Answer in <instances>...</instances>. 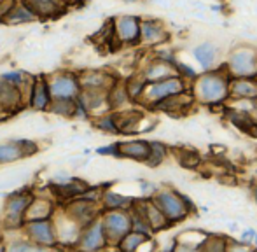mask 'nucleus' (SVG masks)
<instances>
[{"label": "nucleus", "mask_w": 257, "mask_h": 252, "mask_svg": "<svg viewBox=\"0 0 257 252\" xmlns=\"http://www.w3.org/2000/svg\"><path fill=\"white\" fill-rule=\"evenodd\" d=\"M32 198H34V191L30 189H20L7 194L2 207V215H0V222L6 231H21L25 224V212Z\"/></svg>", "instance_id": "nucleus-1"}, {"label": "nucleus", "mask_w": 257, "mask_h": 252, "mask_svg": "<svg viewBox=\"0 0 257 252\" xmlns=\"http://www.w3.org/2000/svg\"><path fill=\"white\" fill-rule=\"evenodd\" d=\"M196 91L201 102L208 105L224 102L229 95V75L226 72L205 70V74L198 79Z\"/></svg>", "instance_id": "nucleus-2"}, {"label": "nucleus", "mask_w": 257, "mask_h": 252, "mask_svg": "<svg viewBox=\"0 0 257 252\" xmlns=\"http://www.w3.org/2000/svg\"><path fill=\"white\" fill-rule=\"evenodd\" d=\"M151 200L156 203V207L165 214L168 222H177L187 217V214L193 208V203H189L186 196L175 193V191H156L151 196Z\"/></svg>", "instance_id": "nucleus-3"}, {"label": "nucleus", "mask_w": 257, "mask_h": 252, "mask_svg": "<svg viewBox=\"0 0 257 252\" xmlns=\"http://www.w3.org/2000/svg\"><path fill=\"white\" fill-rule=\"evenodd\" d=\"M100 221H102L108 247H115L126 233L132 231L130 210H122V208H119V210H102L100 212Z\"/></svg>", "instance_id": "nucleus-4"}, {"label": "nucleus", "mask_w": 257, "mask_h": 252, "mask_svg": "<svg viewBox=\"0 0 257 252\" xmlns=\"http://www.w3.org/2000/svg\"><path fill=\"white\" fill-rule=\"evenodd\" d=\"M21 233L37 243L41 249H56L60 247L56 235V228H54L53 219H35V221H25Z\"/></svg>", "instance_id": "nucleus-5"}, {"label": "nucleus", "mask_w": 257, "mask_h": 252, "mask_svg": "<svg viewBox=\"0 0 257 252\" xmlns=\"http://www.w3.org/2000/svg\"><path fill=\"white\" fill-rule=\"evenodd\" d=\"M186 91V84H184V79L179 74L172 75V77L161 79V81L156 82H147V88L144 91L142 98L146 100L147 105L153 107L154 103L161 102V100L168 98V96L179 95V93Z\"/></svg>", "instance_id": "nucleus-6"}, {"label": "nucleus", "mask_w": 257, "mask_h": 252, "mask_svg": "<svg viewBox=\"0 0 257 252\" xmlns=\"http://www.w3.org/2000/svg\"><path fill=\"white\" fill-rule=\"evenodd\" d=\"M49 89L53 98H77L81 93L79 74L72 70H60L48 75Z\"/></svg>", "instance_id": "nucleus-7"}, {"label": "nucleus", "mask_w": 257, "mask_h": 252, "mask_svg": "<svg viewBox=\"0 0 257 252\" xmlns=\"http://www.w3.org/2000/svg\"><path fill=\"white\" fill-rule=\"evenodd\" d=\"M61 212L72 221L77 222L81 228L91 224L96 217H100V203H93V201L82 200V198H74V200L61 203Z\"/></svg>", "instance_id": "nucleus-8"}, {"label": "nucleus", "mask_w": 257, "mask_h": 252, "mask_svg": "<svg viewBox=\"0 0 257 252\" xmlns=\"http://www.w3.org/2000/svg\"><path fill=\"white\" fill-rule=\"evenodd\" d=\"M227 74L234 77H255L257 75V55L252 49L241 48L231 53L227 62Z\"/></svg>", "instance_id": "nucleus-9"}, {"label": "nucleus", "mask_w": 257, "mask_h": 252, "mask_svg": "<svg viewBox=\"0 0 257 252\" xmlns=\"http://www.w3.org/2000/svg\"><path fill=\"white\" fill-rule=\"evenodd\" d=\"M53 100L51 89H49L48 75H34L30 91L27 96V107L35 112H48V107Z\"/></svg>", "instance_id": "nucleus-10"}, {"label": "nucleus", "mask_w": 257, "mask_h": 252, "mask_svg": "<svg viewBox=\"0 0 257 252\" xmlns=\"http://www.w3.org/2000/svg\"><path fill=\"white\" fill-rule=\"evenodd\" d=\"M107 238H105L103 226L100 217H96L91 224L81 228L79 238L75 242V249L81 250H102L107 249Z\"/></svg>", "instance_id": "nucleus-11"}, {"label": "nucleus", "mask_w": 257, "mask_h": 252, "mask_svg": "<svg viewBox=\"0 0 257 252\" xmlns=\"http://www.w3.org/2000/svg\"><path fill=\"white\" fill-rule=\"evenodd\" d=\"M114 35L119 44L135 46L140 44V18L137 16H117L112 20Z\"/></svg>", "instance_id": "nucleus-12"}, {"label": "nucleus", "mask_w": 257, "mask_h": 252, "mask_svg": "<svg viewBox=\"0 0 257 252\" xmlns=\"http://www.w3.org/2000/svg\"><path fill=\"white\" fill-rule=\"evenodd\" d=\"M25 107H27V102H25V96L20 91V88L0 77V112L14 114Z\"/></svg>", "instance_id": "nucleus-13"}, {"label": "nucleus", "mask_w": 257, "mask_h": 252, "mask_svg": "<svg viewBox=\"0 0 257 252\" xmlns=\"http://www.w3.org/2000/svg\"><path fill=\"white\" fill-rule=\"evenodd\" d=\"M58 201L51 196L35 194L25 212V221H35V219H53L58 210Z\"/></svg>", "instance_id": "nucleus-14"}, {"label": "nucleus", "mask_w": 257, "mask_h": 252, "mask_svg": "<svg viewBox=\"0 0 257 252\" xmlns=\"http://www.w3.org/2000/svg\"><path fill=\"white\" fill-rule=\"evenodd\" d=\"M79 74V84L81 89H96V91H108L117 79L110 72L105 70H82Z\"/></svg>", "instance_id": "nucleus-15"}, {"label": "nucleus", "mask_w": 257, "mask_h": 252, "mask_svg": "<svg viewBox=\"0 0 257 252\" xmlns=\"http://www.w3.org/2000/svg\"><path fill=\"white\" fill-rule=\"evenodd\" d=\"M77 100L86 107L89 116H100V114L107 112L108 103H107V91H96V89H81L77 95Z\"/></svg>", "instance_id": "nucleus-16"}, {"label": "nucleus", "mask_w": 257, "mask_h": 252, "mask_svg": "<svg viewBox=\"0 0 257 252\" xmlns=\"http://www.w3.org/2000/svg\"><path fill=\"white\" fill-rule=\"evenodd\" d=\"M151 153L149 140H119V158L135 161H146Z\"/></svg>", "instance_id": "nucleus-17"}, {"label": "nucleus", "mask_w": 257, "mask_h": 252, "mask_svg": "<svg viewBox=\"0 0 257 252\" xmlns=\"http://www.w3.org/2000/svg\"><path fill=\"white\" fill-rule=\"evenodd\" d=\"M32 13L41 20V18H54L63 14L68 9L61 0H23Z\"/></svg>", "instance_id": "nucleus-18"}, {"label": "nucleus", "mask_w": 257, "mask_h": 252, "mask_svg": "<svg viewBox=\"0 0 257 252\" xmlns=\"http://www.w3.org/2000/svg\"><path fill=\"white\" fill-rule=\"evenodd\" d=\"M168 39L165 27L158 20H140V42L144 44H159Z\"/></svg>", "instance_id": "nucleus-19"}, {"label": "nucleus", "mask_w": 257, "mask_h": 252, "mask_svg": "<svg viewBox=\"0 0 257 252\" xmlns=\"http://www.w3.org/2000/svg\"><path fill=\"white\" fill-rule=\"evenodd\" d=\"M140 203H142L144 215H146L147 222H149V228H151V231H153V233L161 231V229H165L166 226L170 224L168 219L165 217V214H163V212L156 207V203L151 200V198H142V200H140Z\"/></svg>", "instance_id": "nucleus-20"}, {"label": "nucleus", "mask_w": 257, "mask_h": 252, "mask_svg": "<svg viewBox=\"0 0 257 252\" xmlns=\"http://www.w3.org/2000/svg\"><path fill=\"white\" fill-rule=\"evenodd\" d=\"M229 95L234 98L257 100V82L252 81V77L229 79Z\"/></svg>", "instance_id": "nucleus-21"}, {"label": "nucleus", "mask_w": 257, "mask_h": 252, "mask_svg": "<svg viewBox=\"0 0 257 252\" xmlns=\"http://www.w3.org/2000/svg\"><path fill=\"white\" fill-rule=\"evenodd\" d=\"M173 65L165 62V60L156 58L154 62H151L146 68L142 70V77L146 79L147 82H156L161 81V79L172 77V75H177V70H173Z\"/></svg>", "instance_id": "nucleus-22"}, {"label": "nucleus", "mask_w": 257, "mask_h": 252, "mask_svg": "<svg viewBox=\"0 0 257 252\" xmlns=\"http://www.w3.org/2000/svg\"><path fill=\"white\" fill-rule=\"evenodd\" d=\"M39 18L32 13V9L23 2V0H18L11 11L2 18V23L6 25H23V23H32V21H37Z\"/></svg>", "instance_id": "nucleus-23"}, {"label": "nucleus", "mask_w": 257, "mask_h": 252, "mask_svg": "<svg viewBox=\"0 0 257 252\" xmlns=\"http://www.w3.org/2000/svg\"><path fill=\"white\" fill-rule=\"evenodd\" d=\"M133 201H135L133 198H128L124 194H119L107 188L102 194V200H100V208L102 210H119V208L128 210L133 205Z\"/></svg>", "instance_id": "nucleus-24"}, {"label": "nucleus", "mask_w": 257, "mask_h": 252, "mask_svg": "<svg viewBox=\"0 0 257 252\" xmlns=\"http://www.w3.org/2000/svg\"><path fill=\"white\" fill-rule=\"evenodd\" d=\"M128 102H132V100H130V96H128V91H126L124 82L115 81L114 84L108 88V91H107L108 109H110V110L121 109V107H124Z\"/></svg>", "instance_id": "nucleus-25"}, {"label": "nucleus", "mask_w": 257, "mask_h": 252, "mask_svg": "<svg viewBox=\"0 0 257 252\" xmlns=\"http://www.w3.org/2000/svg\"><path fill=\"white\" fill-rule=\"evenodd\" d=\"M149 238H151V235H146V233H140V231H133L132 229V231H128L121 240H119L115 249L124 250V252H133V250L139 249L142 243H146Z\"/></svg>", "instance_id": "nucleus-26"}, {"label": "nucleus", "mask_w": 257, "mask_h": 252, "mask_svg": "<svg viewBox=\"0 0 257 252\" xmlns=\"http://www.w3.org/2000/svg\"><path fill=\"white\" fill-rule=\"evenodd\" d=\"M23 160V153L18 147L16 140H7V142H0V165L14 163V161Z\"/></svg>", "instance_id": "nucleus-27"}, {"label": "nucleus", "mask_w": 257, "mask_h": 252, "mask_svg": "<svg viewBox=\"0 0 257 252\" xmlns=\"http://www.w3.org/2000/svg\"><path fill=\"white\" fill-rule=\"evenodd\" d=\"M75 98H53L48 107V112L63 117H74Z\"/></svg>", "instance_id": "nucleus-28"}, {"label": "nucleus", "mask_w": 257, "mask_h": 252, "mask_svg": "<svg viewBox=\"0 0 257 252\" xmlns=\"http://www.w3.org/2000/svg\"><path fill=\"white\" fill-rule=\"evenodd\" d=\"M124 86H126V91H128V96L132 102H139L142 98L144 91L147 88V81L140 75H133V77L126 79L124 81Z\"/></svg>", "instance_id": "nucleus-29"}, {"label": "nucleus", "mask_w": 257, "mask_h": 252, "mask_svg": "<svg viewBox=\"0 0 257 252\" xmlns=\"http://www.w3.org/2000/svg\"><path fill=\"white\" fill-rule=\"evenodd\" d=\"M194 58H196V62L201 65L203 70H210L213 62H215V48H213L212 44H208V42L200 44L196 49H194Z\"/></svg>", "instance_id": "nucleus-30"}, {"label": "nucleus", "mask_w": 257, "mask_h": 252, "mask_svg": "<svg viewBox=\"0 0 257 252\" xmlns=\"http://www.w3.org/2000/svg\"><path fill=\"white\" fill-rule=\"evenodd\" d=\"M95 126L103 133H110V135H119V128L115 123V114L114 110H107V112L96 116Z\"/></svg>", "instance_id": "nucleus-31"}, {"label": "nucleus", "mask_w": 257, "mask_h": 252, "mask_svg": "<svg viewBox=\"0 0 257 252\" xmlns=\"http://www.w3.org/2000/svg\"><path fill=\"white\" fill-rule=\"evenodd\" d=\"M151 144V153L149 158H147L144 163L149 165V167H158V165L163 163V160L166 158V146L161 142H149Z\"/></svg>", "instance_id": "nucleus-32"}, {"label": "nucleus", "mask_w": 257, "mask_h": 252, "mask_svg": "<svg viewBox=\"0 0 257 252\" xmlns=\"http://www.w3.org/2000/svg\"><path fill=\"white\" fill-rule=\"evenodd\" d=\"M7 249L13 252H28V250H42L37 243H34L32 240H28L27 236H21V238H11Z\"/></svg>", "instance_id": "nucleus-33"}, {"label": "nucleus", "mask_w": 257, "mask_h": 252, "mask_svg": "<svg viewBox=\"0 0 257 252\" xmlns=\"http://www.w3.org/2000/svg\"><path fill=\"white\" fill-rule=\"evenodd\" d=\"M107 188H108V186H91V184H88V188L82 191V193L79 194L77 198H82V200L93 201V203H100L103 191L107 189Z\"/></svg>", "instance_id": "nucleus-34"}, {"label": "nucleus", "mask_w": 257, "mask_h": 252, "mask_svg": "<svg viewBox=\"0 0 257 252\" xmlns=\"http://www.w3.org/2000/svg\"><path fill=\"white\" fill-rule=\"evenodd\" d=\"M18 144V147L21 149V153H23V158H28V156H35V154L39 153V144L35 142V140H28V139H14Z\"/></svg>", "instance_id": "nucleus-35"}, {"label": "nucleus", "mask_w": 257, "mask_h": 252, "mask_svg": "<svg viewBox=\"0 0 257 252\" xmlns=\"http://www.w3.org/2000/svg\"><path fill=\"white\" fill-rule=\"evenodd\" d=\"M95 153L100 154V156H115V158H119V142H114V144H108V146L98 147Z\"/></svg>", "instance_id": "nucleus-36"}, {"label": "nucleus", "mask_w": 257, "mask_h": 252, "mask_svg": "<svg viewBox=\"0 0 257 252\" xmlns=\"http://www.w3.org/2000/svg\"><path fill=\"white\" fill-rule=\"evenodd\" d=\"M89 112L86 110V107L82 105L81 102H79L77 98H75V109H74V119H81V121H86L89 119Z\"/></svg>", "instance_id": "nucleus-37"}, {"label": "nucleus", "mask_w": 257, "mask_h": 252, "mask_svg": "<svg viewBox=\"0 0 257 252\" xmlns=\"http://www.w3.org/2000/svg\"><path fill=\"white\" fill-rule=\"evenodd\" d=\"M16 2H18V0H0V20H2L7 13H9L11 7H13Z\"/></svg>", "instance_id": "nucleus-38"}, {"label": "nucleus", "mask_w": 257, "mask_h": 252, "mask_svg": "<svg viewBox=\"0 0 257 252\" xmlns=\"http://www.w3.org/2000/svg\"><path fill=\"white\" fill-rule=\"evenodd\" d=\"M61 2H63L67 7H72V6H79V4H82V0H61Z\"/></svg>", "instance_id": "nucleus-39"}, {"label": "nucleus", "mask_w": 257, "mask_h": 252, "mask_svg": "<svg viewBox=\"0 0 257 252\" xmlns=\"http://www.w3.org/2000/svg\"><path fill=\"white\" fill-rule=\"evenodd\" d=\"M124 2H137V0H124Z\"/></svg>", "instance_id": "nucleus-40"}]
</instances>
